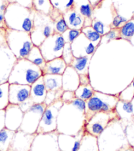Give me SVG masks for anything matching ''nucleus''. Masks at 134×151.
I'll use <instances>...</instances> for the list:
<instances>
[{"instance_id": "obj_1", "label": "nucleus", "mask_w": 134, "mask_h": 151, "mask_svg": "<svg viewBox=\"0 0 134 151\" xmlns=\"http://www.w3.org/2000/svg\"><path fill=\"white\" fill-rule=\"evenodd\" d=\"M86 102L76 99L71 103H63L57 117L59 133L75 135L86 124Z\"/></svg>"}, {"instance_id": "obj_2", "label": "nucleus", "mask_w": 134, "mask_h": 151, "mask_svg": "<svg viewBox=\"0 0 134 151\" xmlns=\"http://www.w3.org/2000/svg\"><path fill=\"white\" fill-rule=\"evenodd\" d=\"M36 11L18 3H10L5 13V21L7 29L30 32Z\"/></svg>"}, {"instance_id": "obj_3", "label": "nucleus", "mask_w": 134, "mask_h": 151, "mask_svg": "<svg viewBox=\"0 0 134 151\" xmlns=\"http://www.w3.org/2000/svg\"><path fill=\"white\" fill-rule=\"evenodd\" d=\"M41 76L43 73L39 67L26 58L19 59L11 72L8 83L31 86Z\"/></svg>"}, {"instance_id": "obj_4", "label": "nucleus", "mask_w": 134, "mask_h": 151, "mask_svg": "<svg viewBox=\"0 0 134 151\" xmlns=\"http://www.w3.org/2000/svg\"><path fill=\"white\" fill-rule=\"evenodd\" d=\"M118 100L117 95L95 91L91 99L86 102V123L88 122L97 113L116 110Z\"/></svg>"}, {"instance_id": "obj_5", "label": "nucleus", "mask_w": 134, "mask_h": 151, "mask_svg": "<svg viewBox=\"0 0 134 151\" xmlns=\"http://www.w3.org/2000/svg\"><path fill=\"white\" fill-rule=\"evenodd\" d=\"M5 38L9 48L17 60L26 58L34 44L30 32L7 29Z\"/></svg>"}, {"instance_id": "obj_6", "label": "nucleus", "mask_w": 134, "mask_h": 151, "mask_svg": "<svg viewBox=\"0 0 134 151\" xmlns=\"http://www.w3.org/2000/svg\"><path fill=\"white\" fill-rule=\"evenodd\" d=\"M54 33L55 24L50 16L36 12L33 27L30 32L34 45L40 46L47 37Z\"/></svg>"}, {"instance_id": "obj_7", "label": "nucleus", "mask_w": 134, "mask_h": 151, "mask_svg": "<svg viewBox=\"0 0 134 151\" xmlns=\"http://www.w3.org/2000/svg\"><path fill=\"white\" fill-rule=\"evenodd\" d=\"M5 30L0 29V84L8 82L11 72L17 61L7 43Z\"/></svg>"}, {"instance_id": "obj_8", "label": "nucleus", "mask_w": 134, "mask_h": 151, "mask_svg": "<svg viewBox=\"0 0 134 151\" xmlns=\"http://www.w3.org/2000/svg\"><path fill=\"white\" fill-rule=\"evenodd\" d=\"M63 105L62 100L59 99L46 106L36 134L47 133L57 131V117Z\"/></svg>"}, {"instance_id": "obj_9", "label": "nucleus", "mask_w": 134, "mask_h": 151, "mask_svg": "<svg viewBox=\"0 0 134 151\" xmlns=\"http://www.w3.org/2000/svg\"><path fill=\"white\" fill-rule=\"evenodd\" d=\"M120 119L116 110L109 112H99L85 124L86 131L89 135L98 137L110 123Z\"/></svg>"}, {"instance_id": "obj_10", "label": "nucleus", "mask_w": 134, "mask_h": 151, "mask_svg": "<svg viewBox=\"0 0 134 151\" xmlns=\"http://www.w3.org/2000/svg\"><path fill=\"white\" fill-rule=\"evenodd\" d=\"M65 42L62 35L54 33L49 36L39 46L46 61L62 56Z\"/></svg>"}, {"instance_id": "obj_11", "label": "nucleus", "mask_w": 134, "mask_h": 151, "mask_svg": "<svg viewBox=\"0 0 134 151\" xmlns=\"http://www.w3.org/2000/svg\"><path fill=\"white\" fill-rule=\"evenodd\" d=\"M46 106L44 103L34 104L29 110L24 113L23 119L19 130L29 134H36Z\"/></svg>"}, {"instance_id": "obj_12", "label": "nucleus", "mask_w": 134, "mask_h": 151, "mask_svg": "<svg viewBox=\"0 0 134 151\" xmlns=\"http://www.w3.org/2000/svg\"><path fill=\"white\" fill-rule=\"evenodd\" d=\"M58 131L36 134L30 151H61L58 143Z\"/></svg>"}, {"instance_id": "obj_13", "label": "nucleus", "mask_w": 134, "mask_h": 151, "mask_svg": "<svg viewBox=\"0 0 134 151\" xmlns=\"http://www.w3.org/2000/svg\"><path fill=\"white\" fill-rule=\"evenodd\" d=\"M116 15L112 0H101L93 7L92 19L101 22L107 26H110Z\"/></svg>"}, {"instance_id": "obj_14", "label": "nucleus", "mask_w": 134, "mask_h": 151, "mask_svg": "<svg viewBox=\"0 0 134 151\" xmlns=\"http://www.w3.org/2000/svg\"><path fill=\"white\" fill-rule=\"evenodd\" d=\"M85 125L75 135L59 133L58 143L61 151H78L86 133Z\"/></svg>"}, {"instance_id": "obj_15", "label": "nucleus", "mask_w": 134, "mask_h": 151, "mask_svg": "<svg viewBox=\"0 0 134 151\" xmlns=\"http://www.w3.org/2000/svg\"><path fill=\"white\" fill-rule=\"evenodd\" d=\"M71 47L74 57L91 56L96 52L97 47L91 42L86 36L81 33L71 44Z\"/></svg>"}, {"instance_id": "obj_16", "label": "nucleus", "mask_w": 134, "mask_h": 151, "mask_svg": "<svg viewBox=\"0 0 134 151\" xmlns=\"http://www.w3.org/2000/svg\"><path fill=\"white\" fill-rule=\"evenodd\" d=\"M5 127L11 131H16L20 128L24 113L19 105L9 104L5 109Z\"/></svg>"}, {"instance_id": "obj_17", "label": "nucleus", "mask_w": 134, "mask_h": 151, "mask_svg": "<svg viewBox=\"0 0 134 151\" xmlns=\"http://www.w3.org/2000/svg\"><path fill=\"white\" fill-rule=\"evenodd\" d=\"M36 134H29L20 130L15 135L7 151H30Z\"/></svg>"}, {"instance_id": "obj_18", "label": "nucleus", "mask_w": 134, "mask_h": 151, "mask_svg": "<svg viewBox=\"0 0 134 151\" xmlns=\"http://www.w3.org/2000/svg\"><path fill=\"white\" fill-rule=\"evenodd\" d=\"M31 86L20 84H9V104L19 105L30 98Z\"/></svg>"}, {"instance_id": "obj_19", "label": "nucleus", "mask_w": 134, "mask_h": 151, "mask_svg": "<svg viewBox=\"0 0 134 151\" xmlns=\"http://www.w3.org/2000/svg\"><path fill=\"white\" fill-rule=\"evenodd\" d=\"M117 15L126 21L133 19L134 15V0H112Z\"/></svg>"}, {"instance_id": "obj_20", "label": "nucleus", "mask_w": 134, "mask_h": 151, "mask_svg": "<svg viewBox=\"0 0 134 151\" xmlns=\"http://www.w3.org/2000/svg\"><path fill=\"white\" fill-rule=\"evenodd\" d=\"M64 91H75L80 85L79 75L72 66L68 65L62 75Z\"/></svg>"}, {"instance_id": "obj_21", "label": "nucleus", "mask_w": 134, "mask_h": 151, "mask_svg": "<svg viewBox=\"0 0 134 151\" xmlns=\"http://www.w3.org/2000/svg\"><path fill=\"white\" fill-rule=\"evenodd\" d=\"M30 89V99L34 104H42L46 99L47 90L43 82V76L40 77L34 83Z\"/></svg>"}, {"instance_id": "obj_22", "label": "nucleus", "mask_w": 134, "mask_h": 151, "mask_svg": "<svg viewBox=\"0 0 134 151\" xmlns=\"http://www.w3.org/2000/svg\"><path fill=\"white\" fill-rule=\"evenodd\" d=\"M63 17L68 29L81 30L83 27L85 18L74 8L72 7L64 12Z\"/></svg>"}, {"instance_id": "obj_23", "label": "nucleus", "mask_w": 134, "mask_h": 151, "mask_svg": "<svg viewBox=\"0 0 134 151\" xmlns=\"http://www.w3.org/2000/svg\"><path fill=\"white\" fill-rule=\"evenodd\" d=\"M72 8L76 10L85 18L83 27L91 26L93 7L89 0H74V5Z\"/></svg>"}, {"instance_id": "obj_24", "label": "nucleus", "mask_w": 134, "mask_h": 151, "mask_svg": "<svg viewBox=\"0 0 134 151\" xmlns=\"http://www.w3.org/2000/svg\"><path fill=\"white\" fill-rule=\"evenodd\" d=\"M67 68V65L62 57L46 61L42 69L43 75L46 74L62 75Z\"/></svg>"}, {"instance_id": "obj_25", "label": "nucleus", "mask_w": 134, "mask_h": 151, "mask_svg": "<svg viewBox=\"0 0 134 151\" xmlns=\"http://www.w3.org/2000/svg\"><path fill=\"white\" fill-rule=\"evenodd\" d=\"M92 58L91 56L74 57L71 64L79 75H89V65Z\"/></svg>"}, {"instance_id": "obj_26", "label": "nucleus", "mask_w": 134, "mask_h": 151, "mask_svg": "<svg viewBox=\"0 0 134 151\" xmlns=\"http://www.w3.org/2000/svg\"><path fill=\"white\" fill-rule=\"evenodd\" d=\"M116 110L122 121H126L134 118L132 102L119 100L117 103Z\"/></svg>"}, {"instance_id": "obj_27", "label": "nucleus", "mask_w": 134, "mask_h": 151, "mask_svg": "<svg viewBox=\"0 0 134 151\" xmlns=\"http://www.w3.org/2000/svg\"><path fill=\"white\" fill-rule=\"evenodd\" d=\"M43 79L47 91H55L63 88L62 75L46 74L43 75Z\"/></svg>"}, {"instance_id": "obj_28", "label": "nucleus", "mask_w": 134, "mask_h": 151, "mask_svg": "<svg viewBox=\"0 0 134 151\" xmlns=\"http://www.w3.org/2000/svg\"><path fill=\"white\" fill-rule=\"evenodd\" d=\"M49 16L54 22L55 33L62 35L68 29L64 19L63 13L61 12L60 10L53 8L51 13L49 14Z\"/></svg>"}, {"instance_id": "obj_29", "label": "nucleus", "mask_w": 134, "mask_h": 151, "mask_svg": "<svg viewBox=\"0 0 134 151\" xmlns=\"http://www.w3.org/2000/svg\"><path fill=\"white\" fill-rule=\"evenodd\" d=\"M78 151H99L97 138L86 132Z\"/></svg>"}, {"instance_id": "obj_30", "label": "nucleus", "mask_w": 134, "mask_h": 151, "mask_svg": "<svg viewBox=\"0 0 134 151\" xmlns=\"http://www.w3.org/2000/svg\"><path fill=\"white\" fill-rule=\"evenodd\" d=\"M26 59L34 64H35L36 65L39 67L41 69V71H42L46 63V61L45 60L43 55L41 54L40 47L35 45H34L32 48L30 50Z\"/></svg>"}, {"instance_id": "obj_31", "label": "nucleus", "mask_w": 134, "mask_h": 151, "mask_svg": "<svg viewBox=\"0 0 134 151\" xmlns=\"http://www.w3.org/2000/svg\"><path fill=\"white\" fill-rule=\"evenodd\" d=\"M95 88L91 84L89 85H80L76 91H74L76 99L83 101H88L90 99L95 93Z\"/></svg>"}, {"instance_id": "obj_32", "label": "nucleus", "mask_w": 134, "mask_h": 151, "mask_svg": "<svg viewBox=\"0 0 134 151\" xmlns=\"http://www.w3.org/2000/svg\"><path fill=\"white\" fill-rule=\"evenodd\" d=\"M15 131L5 127L0 131V151H7Z\"/></svg>"}, {"instance_id": "obj_33", "label": "nucleus", "mask_w": 134, "mask_h": 151, "mask_svg": "<svg viewBox=\"0 0 134 151\" xmlns=\"http://www.w3.org/2000/svg\"><path fill=\"white\" fill-rule=\"evenodd\" d=\"M32 8L36 12L49 15L53 9L50 0H32Z\"/></svg>"}, {"instance_id": "obj_34", "label": "nucleus", "mask_w": 134, "mask_h": 151, "mask_svg": "<svg viewBox=\"0 0 134 151\" xmlns=\"http://www.w3.org/2000/svg\"><path fill=\"white\" fill-rule=\"evenodd\" d=\"M81 32L86 36L88 40L93 43L97 48L99 47L102 36H101L91 26L83 27Z\"/></svg>"}, {"instance_id": "obj_35", "label": "nucleus", "mask_w": 134, "mask_h": 151, "mask_svg": "<svg viewBox=\"0 0 134 151\" xmlns=\"http://www.w3.org/2000/svg\"><path fill=\"white\" fill-rule=\"evenodd\" d=\"M9 88L8 82L0 84V110H5L9 104Z\"/></svg>"}, {"instance_id": "obj_36", "label": "nucleus", "mask_w": 134, "mask_h": 151, "mask_svg": "<svg viewBox=\"0 0 134 151\" xmlns=\"http://www.w3.org/2000/svg\"><path fill=\"white\" fill-rule=\"evenodd\" d=\"M120 29L121 39L129 41L134 35V19L127 21Z\"/></svg>"}, {"instance_id": "obj_37", "label": "nucleus", "mask_w": 134, "mask_h": 151, "mask_svg": "<svg viewBox=\"0 0 134 151\" xmlns=\"http://www.w3.org/2000/svg\"><path fill=\"white\" fill-rule=\"evenodd\" d=\"M117 96L119 100L132 102L134 97V79L130 85L122 90Z\"/></svg>"}, {"instance_id": "obj_38", "label": "nucleus", "mask_w": 134, "mask_h": 151, "mask_svg": "<svg viewBox=\"0 0 134 151\" xmlns=\"http://www.w3.org/2000/svg\"><path fill=\"white\" fill-rule=\"evenodd\" d=\"M54 8L60 10L61 12H65L73 7L74 0H50Z\"/></svg>"}, {"instance_id": "obj_39", "label": "nucleus", "mask_w": 134, "mask_h": 151, "mask_svg": "<svg viewBox=\"0 0 134 151\" xmlns=\"http://www.w3.org/2000/svg\"><path fill=\"white\" fill-rule=\"evenodd\" d=\"M120 37V29H112L107 34L103 36L101 40L100 44L107 43L114 40H119ZM99 44V45H100Z\"/></svg>"}, {"instance_id": "obj_40", "label": "nucleus", "mask_w": 134, "mask_h": 151, "mask_svg": "<svg viewBox=\"0 0 134 151\" xmlns=\"http://www.w3.org/2000/svg\"><path fill=\"white\" fill-rule=\"evenodd\" d=\"M64 90L63 88L55 91H47V94L44 101V104L46 106H48L51 104V103L56 101V100L61 99V96H62Z\"/></svg>"}, {"instance_id": "obj_41", "label": "nucleus", "mask_w": 134, "mask_h": 151, "mask_svg": "<svg viewBox=\"0 0 134 151\" xmlns=\"http://www.w3.org/2000/svg\"><path fill=\"white\" fill-rule=\"evenodd\" d=\"M82 33L80 30H75L68 29L62 34V36L65 43L72 44Z\"/></svg>"}, {"instance_id": "obj_42", "label": "nucleus", "mask_w": 134, "mask_h": 151, "mask_svg": "<svg viewBox=\"0 0 134 151\" xmlns=\"http://www.w3.org/2000/svg\"><path fill=\"white\" fill-rule=\"evenodd\" d=\"M62 58L65 61L67 66L71 65V63L73 61L74 56L73 53H72L71 44L70 43H65V46H64L63 54H62Z\"/></svg>"}, {"instance_id": "obj_43", "label": "nucleus", "mask_w": 134, "mask_h": 151, "mask_svg": "<svg viewBox=\"0 0 134 151\" xmlns=\"http://www.w3.org/2000/svg\"><path fill=\"white\" fill-rule=\"evenodd\" d=\"M91 27L101 36L107 34L112 29L110 26H107V25H105L101 22L96 21L95 19H92Z\"/></svg>"}, {"instance_id": "obj_44", "label": "nucleus", "mask_w": 134, "mask_h": 151, "mask_svg": "<svg viewBox=\"0 0 134 151\" xmlns=\"http://www.w3.org/2000/svg\"><path fill=\"white\" fill-rule=\"evenodd\" d=\"M9 4L6 0H0V29L5 30L7 29L5 21V13Z\"/></svg>"}, {"instance_id": "obj_45", "label": "nucleus", "mask_w": 134, "mask_h": 151, "mask_svg": "<svg viewBox=\"0 0 134 151\" xmlns=\"http://www.w3.org/2000/svg\"><path fill=\"white\" fill-rule=\"evenodd\" d=\"M76 99L74 92L70 91H64V93L61 96V100L63 103H71Z\"/></svg>"}, {"instance_id": "obj_46", "label": "nucleus", "mask_w": 134, "mask_h": 151, "mask_svg": "<svg viewBox=\"0 0 134 151\" xmlns=\"http://www.w3.org/2000/svg\"><path fill=\"white\" fill-rule=\"evenodd\" d=\"M34 104L33 103V102L32 101V100L30 99H27L26 101H24V102L21 103V104H19V107H20L21 110L22 111V112L24 113L26 112V111H28L29 110V109L32 107V106Z\"/></svg>"}, {"instance_id": "obj_47", "label": "nucleus", "mask_w": 134, "mask_h": 151, "mask_svg": "<svg viewBox=\"0 0 134 151\" xmlns=\"http://www.w3.org/2000/svg\"><path fill=\"white\" fill-rule=\"evenodd\" d=\"M9 3H18L23 6L26 7L32 8V0H6Z\"/></svg>"}, {"instance_id": "obj_48", "label": "nucleus", "mask_w": 134, "mask_h": 151, "mask_svg": "<svg viewBox=\"0 0 134 151\" xmlns=\"http://www.w3.org/2000/svg\"><path fill=\"white\" fill-rule=\"evenodd\" d=\"M5 110H0V131L5 127Z\"/></svg>"}, {"instance_id": "obj_49", "label": "nucleus", "mask_w": 134, "mask_h": 151, "mask_svg": "<svg viewBox=\"0 0 134 151\" xmlns=\"http://www.w3.org/2000/svg\"><path fill=\"white\" fill-rule=\"evenodd\" d=\"M89 1L91 3V4L93 5V7H95L97 4H98L101 0H89Z\"/></svg>"}, {"instance_id": "obj_50", "label": "nucleus", "mask_w": 134, "mask_h": 151, "mask_svg": "<svg viewBox=\"0 0 134 151\" xmlns=\"http://www.w3.org/2000/svg\"><path fill=\"white\" fill-rule=\"evenodd\" d=\"M129 42H130V44H131V45L132 46V47H133V50H134V35L133 36V37L130 39V40H129Z\"/></svg>"}, {"instance_id": "obj_51", "label": "nucleus", "mask_w": 134, "mask_h": 151, "mask_svg": "<svg viewBox=\"0 0 134 151\" xmlns=\"http://www.w3.org/2000/svg\"><path fill=\"white\" fill-rule=\"evenodd\" d=\"M132 104L133 106V115H134V97H133V100H132Z\"/></svg>"}, {"instance_id": "obj_52", "label": "nucleus", "mask_w": 134, "mask_h": 151, "mask_svg": "<svg viewBox=\"0 0 134 151\" xmlns=\"http://www.w3.org/2000/svg\"><path fill=\"white\" fill-rule=\"evenodd\" d=\"M133 19H134V15H133Z\"/></svg>"}, {"instance_id": "obj_53", "label": "nucleus", "mask_w": 134, "mask_h": 151, "mask_svg": "<svg viewBox=\"0 0 134 151\" xmlns=\"http://www.w3.org/2000/svg\"><path fill=\"white\" fill-rule=\"evenodd\" d=\"M133 149H134V148H133Z\"/></svg>"}]
</instances>
